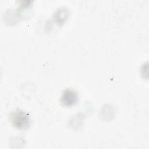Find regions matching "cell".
Segmentation results:
<instances>
[{
    "mask_svg": "<svg viewBox=\"0 0 149 149\" xmlns=\"http://www.w3.org/2000/svg\"><path fill=\"white\" fill-rule=\"evenodd\" d=\"M9 118L12 125L18 130H24L30 126L31 120L28 113L22 109H17L12 111Z\"/></svg>",
    "mask_w": 149,
    "mask_h": 149,
    "instance_id": "6da1fadb",
    "label": "cell"
},
{
    "mask_svg": "<svg viewBox=\"0 0 149 149\" xmlns=\"http://www.w3.org/2000/svg\"><path fill=\"white\" fill-rule=\"evenodd\" d=\"M79 100L78 93L72 88L65 90L61 96L60 102L61 104L66 107H71L77 104Z\"/></svg>",
    "mask_w": 149,
    "mask_h": 149,
    "instance_id": "7a4b0ae2",
    "label": "cell"
}]
</instances>
